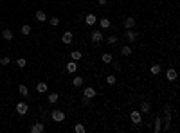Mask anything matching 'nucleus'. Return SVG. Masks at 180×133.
<instances>
[{"instance_id": "nucleus-1", "label": "nucleus", "mask_w": 180, "mask_h": 133, "mask_svg": "<svg viewBox=\"0 0 180 133\" xmlns=\"http://www.w3.org/2000/svg\"><path fill=\"white\" fill-rule=\"evenodd\" d=\"M130 121H131L135 126L142 124V113L139 112V110H133V112H130Z\"/></svg>"}, {"instance_id": "nucleus-2", "label": "nucleus", "mask_w": 180, "mask_h": 133, "mask_svg": "<svg viewBox=\"0 0 180 133\" xmlns=\"http://www.w3.org/2000/svg\"><path fill=\"white\" fill-rule=\"evenodd\" d=\"M90 40H92V43H101L103 40H105V34H103V31H92L90 33Z\"/></svg>"}, {"instance_id": "nucleus-3", "label": "nucleus", "mask_w": 180, "mask_h": 133, "mask_svg": "<svg viewBox=\"0 0 180 133\" xmlns=\"http://www.w3.org/2000/svg\"><path fill=\"white\" fill-rule=\"evenodd\" d=\"M51 117H52L54 122H63L65 121V112H61V110H52Z\"/></svg>"}, {"instance_id": "nucleus-4", "label": "nucleus", "mask_w": 180, "mask_h": 133, "mask_svg": "<svg viewBox=\"0 0 180 133\" xmlns=\"http://www.w3.org/2000/svg\"><path fill=\"white\" fill-rule=\"evenodd\" d=\"M176 77H178V74H176V69H173V66H169V69L166 70V79L168 81H176Z\"/></svg>"}, {"instance_id": "nucleus-5", "label": "nucleus", "mask_w": 180, "mask_h": 133, "mask_svg": "<svg viewBox=\"0 0 180 133\" xmlns=\"http://www.w3.org/2000/svg\"><path fill=\"white\" fill-rule=\"evenodd\" d=\"M123 25H124V29H133L135 25H137V20H135L133 16H128V18H124Z\"/></svg>"}, {"instance_id": "nucleus-6", "label": "nucleus", "mask_w": 180, "mask_h": 133, "mask_svg": "<svg viewBox=\"0 0 180 133\" xmlns=\"http://www.w3.org/2000/svg\"><path fill=\"white\" fill-rule=\"evenodd\" d=\"M72 40H74V34H72L70 31H65V33L61 34V41L65 43V45H70V43H72Z\"/></svg>"}, {"instance_id": "nucleus-7", "label": "nucleus", "mask_w": 180, "mask_h": 133, "mask_svg": "<svg viewBox=\"0 0 180 133\" xmlns=\"http://www.w3.org/2000/svg\"><path fill=\"white\" fill-rule=\"evenodd\" d=\"M124 38H126L130 43H133V41H137V33H135L133 29H126V33H124Z\"/></svg>"}, {"instance_id": "nucleus-8", "label": "nucleus", "mask_w": 180, "mask_h": 133, "mask_svg": "<svg viewBox=\"0 0 180 133\" xmlns=\"http://www.w3.org/2000/svg\"><path fill=\"white\" fill-rule=\"evenodd\" d=\"M153 129H155V133H160V131H162V117H160V115L155 117V121H153Z\"/></svg>"}, {"instance_id": "nucleus-9", "label": "nucleus", "mask_w": 180, "mask_h": 133, "mask_svg": "<svg viewBox=\"0 0 180 133\" xmlns=\"http://www.w3.org/2000/svg\"><path fill=\"white\" fill-rule=\"evenodd\" d=\"M16 112H18L20 115H25V113L29 112V106H27L24 101H22V103H16Z\"/></svg>"}, {"instance_id": "nucleus-10", "label": "nucleus", "mask_w": 180, "mask_h": 133, "mask_svg": "<svg viewBox=\"0 0 180 133\" xmlns=\"http://www.w3.org/2000/svg\"><path fill=\"white\" fill-rule=\"evenodd\" d=\"M85 24H86V25H96V24H97V16H96L94 13H88V14L85 16Z\"/></svg>"}, {"instance_id": "nucleus-11", "label": "nucleus", "mask_w": 180, "mask_h": 133, "mask_svg": "<svg viewBox=\"0 0 180 133\" xmlns=\"http://www.w3.org/2000/svg\"><path fill=\"white\" fill-rule=\"evenodd\" d=\"M83 95H85V97H88V99H92V97H96V95H97V92H96V88L86 86V88H83Z\"/></svg>"}, {"instance_id": "nucleus-12", "label": "nucleus", "mask_w": 180, "mask_h": 133, "mask_svg": "<svg viewBox=\"0 0 180 133\" xmlns=\"http://www.w3.org/2000/svg\"><path fill=\"white\" fill-rule=\"evenodd\" d=\"M43 131H45L43 122H34V124L31 126V133H43Z\"/></svg>"}, {"instance_id": "nucleus-13", "label": "nucleus", "mask_w": 180, "mask_h": 133, "mask_svg": "<svg viewBox=\"0 0 180 133\" xmlns=\"http://www.w3.org/2000/svg\"><path fill=\"white\" fill-rule=\"evenodd\" d=\"M139 112H141V113H150V112H151V104H150L148 101H142V103H141V108H139Z\"/></svg>"}, {"instance_id": "nucleus-14", "label": "nucleus", "mask_w": 180, "mask_h": 133, "mask_svg": "<svg viewBox=\"0 0 180 133\" xmlns=\"http://www.w3.org/2000/svg\"><path fill=\"white\" fill-rule=\"evenodd\" d=\"M67 72H69V74H76V72H78V61L67 63Z\"/></svg>"}, {"instance_id": "nucleus-15", "label": "nucleus", "mask_w": 180, "mask_h": 133, "mask_svg": "<svg viewBox=\"0 0 180 133\" xmlns=\"http://www.w3.org/2000/svg\"><path fill=\"white\" fill-rule=\"evenodd\" d=\"M34 16H36V20L40 22V24H41V22H47V14H45V11H41V9H38Z\"/></svg>"}, {"instance_id": "nucleus-16", "label": "nucleus", "mask_w": 180, "mask_h": 133, "mask_svg": "<svg viewBox=\"0 0 180 133\" xmlns=\"http://www.w3.org/2000/svg\"><path fill=\"white\" fill-rule=\"evenodd\" d=\"M101 61L106 63V65H110L112 61H114V56H112L110 52H105V54H101Z\"/></svg>"}, {"instance_id": "nucleus-17", "label": "nucleus", "mask_w": 180, "mask_h": 133, "mask_svg": "<svg viewBox=\"0 0 180 133\" xmlns=\"http://www.w3.org/2000/svg\"><path fill=\"white\" fill-rule=\"evenodd\" d=\"M97 22H99L101 29H110V27H112V22H110L108 18H101V20H97Z\"/></svg>"}, {"instance_id": "nucleus-18", "label": "nucleus", "mask_w": 180, "mask_h": 133, "mask_svg": "<svg viewBox=\"0 0 180 133\" xmlns=\"http://www.w3.org/2000/svg\"><path fill=\"white\" fill-rule=\"evenodd\" d=\"M47 90H49L47 83H38V85H36V92H38V94H45Z\"/></svg>"}, {"instance_id": "nucleus-19", "label": "nucleus", "mask_w": 180, "mask_h": 133, "mask_svg": "<svg viewBox=\"0 0 180 133\" xmlns=\"http://www.w3.org/2000/svg\"><path fill=\"white\" fill-rule=\"evenodd\" d=\"M106 40V43H108V45L112 47V45H117V43H119V38L115 36V34H112V36H108V38H105Z\"/></svg>"}, {"instance_id": "nucleus-20", "label": "nucleus", "mask_w": 180, "mask_h": 133, "mask_svg": "<svg viewBox=\"0 0 180 133\" xmlns=\"http://www.w3.org/2000/svg\"><path fill=\"white\" fill-rule=\"evenodd\" d=\"M13 36H15V34H13V31H11V29H4V31H2V38H4V40L11 41V40H13Z\"/></svg>"}, {"instance_id": "nucleus-21", "label": "nucleus", "mask_w": 180, "mask_h": 133, "mask_svg": "<svg viewBox=\"0 0 180 133\" xmlns=\"http://www.w3.org/2000/svg\"><path fill=\"white\" fill-rule=\"evenodd\" d=\"M131 52H133V49L130 45H123L121 47V56H131Z\"/></svg>"}, {"instance_id": "nucleus-22", "label": "nucleus", "mask_w": 180, "mask_h": 133, "mask_svg": "<svg viewBox=\"0 0 180 133\" xmlns=\"http://www.w3.org/2000/svg\"><path fill=\"white\" fill-rule=\"evenodd\" d=\"M81 58H83V52H81V51H72V52H70V59H72V61H79Z\"/></svg>"}, {"instance_id": "nucleus-23", "label": "nucleus", "mask_w": 180, "mask_h": 133, "mask_svg": "<svg viewBox=\"0 0 180 133\" xmlns=\"http://www.w3.org/2000/svg\"><path fill=\"white\" fill-rule=\"evenodd\" d=\"M160 70H162V69H160V65H159V63L151 65V69H150V72H151L153 76H159V74H160Z\"/></svg>"}, {"instance_id": "nucleus-24", "label": "nucleus", "mask_w": 180, "mask_h": 133, "mask_svg": "<svg viewBox=\"0 0 180 133\" xmlns=\"http://www.w3.org/2000/svg\"><path fill=\"white\" fill-rule=\"evenodd\" d=\"M83 81H85V77H81V76H76V77L72 79V85H74L76 88H79V86H83Z\"/></svg>"}, {"instance_id": "nucleus-25", "label": "nucleus", "mask_w": 180, "mask_h": 133, "mask_svg": "<svg viewBox=\"0 0 180 133\" xmlns=\"http://www.w3.org/2000/svg\"><path fill=\"white\" fill-rule=\"evenodd\" d=\"M47 99H49V103H51V104H56V103L60 101V95H58L56 92H52V94H49V97H47Z\"/></svg>"}, {"instance_id": "nucleus-26", "label": "nucleus", "mask_w": 180, "mask_h": 133, "mask_svg": "<svg viewBox=\"0 0 180 133\" xmlns=\"http://www.w3.org/2000/svg\"><path fill=\"white\" fill-rule=\"evenodd\" d=\"M20 31H22V34H24V36H29L33 29H31V25H29V24H25V25H22V29H20Z\"/></svg>"}, {"instance_id": "nucleus-27", "label": "nucleus", "mask_w": 180, "mask_h": 133, "mask_svg": "<svg viewBox=\"0 0 180 133\" xmlns=\"http://www.w3.org/2000/svg\"><path fill=\"white\" fill-rule=\"evenodd\" d=\"M25 65H27L25 58H18L16 59V66H18V69H25Z\"/></svg>"}, {"instance_id": "nucleus-28", "label": "nucleus", "mask_w": 180, "mask_h": 133, "mask_svg": "<svg viewBox=\"0 0 180 133\" xmlns=\"http://www.w3.org/2000/svg\"><path fill=\"white\" fill-rule=\"evenodd\" d=\"M74 131H76V133H85V131H86V128H85L81 122H78V124L74 126Z\"/></svg>"}, {"instance_id": "nucleus-29", "label": "nucleus", "mask_w": 180, "mask_h": 133, "mask_svg": "<svg viewBox=\"0 0 180 133\" xmlns=\"http://www.w3.org/2000/svg\"><path fill=\"white\" fill-rule=\"evenodd\" d=\"M18 92H20L22 95H27V94H29V90H27L25 85H18Z\"/></svg>"}, {"instance_id": "nucleus-30", "label": "nucleus", "mask_w": 180, "mask_h": 133, "mask_svg": "<svg viewBox=\"0 0 180 133\" xmlns=\"http://www.w3.org/2000/svg\"><path fill=\"white\" fill-rule=\"evenodd\" d=\"M115 81H117V77H115L114 74H110V76H106V83H108V85H115Z\"/></svg>"}, {"instance_id": "nucleus-31", "label": "nucleus", "mask_w": 180, "mask_h": 133, "mask_svg": "<svg viewBox=\"0 0 180 133\" xmlns=\"http://www.w3.org/2000/svg\"><path fill=\"white\" fill-rule=\"evenodd\" d=\"M49 24H51L52 27H56V25H60V18H58V16H52V18L49 20Z\"/></svg>"}, {"instance_id": "nucleus-32", "label": "nucleus", "mask_w": 180, "mask_h": 133, "mask_svg": "<svg viewBox=\"0 0 180 133\" xmlns=\"http://www.w3.org/2000/svg\"><path fill=\"white\" fill-rule=\"evenodd\" d=\"M11 63V59L7 58V56H4V58H0V65H2V66H7Z\"/></svg>"}, {"instance_id": "nucleus-33", "label": "nucleus", "mask_w": 180, "mask_h": 133, "mask_svg": "<svg viewBox=\"0 0 180 133\" xmlns=\"http://www.w3.org/2000/svg\"><path fill=\"white\" fill-rule=\"evenodd\" d=\"M112 63H114V69H115L117 72H119V70L123 69V66H121V63H117V61H112Z\"/></svg>"}, {"instance_id": "nucleus-34", "label": "nucleus", "mask_w": 180, "mask_h": 133, "mask_svg": "<svg viewBox=\"0 0 180 133\" xmlns=\"http://www.w3.org/2000/svg\"><path fill=\"white\" fill-rule=\"evenodd\" d=\"M83 104H86V106L90 104V99H88V97H85V95H83Z\"/></svg>"}, {"instance_id": "nucleus-35", "label": "nucleus", "mask_w": 180, "mask_h": 133, "mask_svg": "<svg viewBox=\"0 0 180 133\" xmlns=\"http://www.w3.org/2000/svg\"><path fill=\"white\" fill-rule=\"evenodd\" d=\"M97 4L99 6H106V0H97Z\"/></svg>"}]
</instances>
